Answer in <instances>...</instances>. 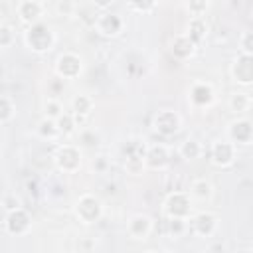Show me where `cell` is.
Wrapping results in <instances>:
<instances>
[{
    "mask_svg": "<svg viewBox=\"0 0 253 253\" xmlns=\"http://www.w3.org/2000/svg\"><path fill=\"white\" fill-rule=\"evenodd\" d=\"M24 43L34 53H45V51H49L53 47L55 34H53V30L47 24L38 22V24L26 28V32H24Z\"/></svg>",
    "mask_w": 253,
    "mask_h": 253,
    "instance_id": "1",
    "label": "cell"
},
{
    "mask_svg": "<svg viewBox=\"0 0 253 253\" xmlns=\"http://www.w3.org/2000/svg\"><path fill=\"white\" fill-rule=\"evenodd\" d=\"M14 14L18 16V20L26 26H34L38 22H42L43 14H45V2L42 0H20L14 6Z\"/></svg>",
    "mask_w": 253,
    "mask_h": 253,
    "instance_id": "3",
    "label": "cell"
},
{
    "mask_svg": "<svg viewBox=\"0 0 253 253\" xmlns=\"http://www.w3.org/2000/svg\"><path fill=\"white\" fill-rule=\"evenodd\" d=\"M81 67H83L81 57H79L77 53H73V51H65V53H61V55L55 59V73H57L59 77H63V79H73V77H77V75L81 73Z\"/></svg>",
    "mask_w": 253,
    "mask_h": 253,
    "instance_id": "7",
    "label": "cell"
},
{
    "mask_svg": "<svg viewBox=\"0 0 253 253\" xmlns=\"http://www.w3.org/2000/svg\"><path fill=\"white\" fill-rule=\"evenodd\" d=\"M2 206H4V213H12V211H16V210H20V208H22V202H20L16 196L8 194V196H4Z\"/></svg>",
    "mask_w": 253,
    "mask_h": 253,
    "instance_id": "30",
    "label": "cell"
},
{
    "mask_svg": "<svg viewBox=\"0 0 253 253\" xmlns=\"http://www.w3.org/2000/svg\"><path fill=\"white\" fill-rule=\"evenodd\" d=\"M16 40V34H14V28L10 24H0V47L2 49H8L12 45V42Z\"/></svg>",
    "mask_w": 253,
    "mask_h": 253,
    "instance_id": "26",
    "label": "cell"
},
{
    "mask_svg": "<svg viewBox=\"0 0 253 253\" xmlns=\"http://www.w3.org/2000/svg\"><path fill=\"white\" fill-rule=\"evenodd\" d=\"M235 160V144L231 140H215L211 146V162L215 166H229Z\"/></svg>",
    "mask_w": 253,
    "mask_h": 253,
    "instance_id": "11",
    "label": "cell"
},
{
    "mask_svg": "<svg viewBox=\"0 0 253 253\" xmlns=\"http://www.w3.org/2000/svg\"><path fill=\"white\" fill-rule=\"evenodd\" d=\"M231 77L239 85H251L253 83V55L239 53L231 63Z\"/></svg>",
    "mask_w": 253,
    "mask_h": 253,
    "instance_id": "10",
    "label": "cell"
},
{
    "mask_svg": "<svg viewBox=\"0 0 253 253\" xmlns=\"http://www.w3.org/2000/svg\"><path fill=\"white\" fill-rule=\"evenodd\" d=\"M55 164H57V168L61 172H67V174L75 172L81 166V152H79V148L73 146V144L59 146V150L55 154Z\"/></svg>",
    "mask_w": 253,
    "mask_h": 253,
    "instance_id": "6",
    "label": "cell"
},
{
    "mask_svg": "<svg viewBox=\"0 0 253 253\" xmlns=\"http://www.w3.org/2000/svg\"><path fill=\"white\" fill-rule=\"evenodd\" d=\"M208 30V26H206V22H204V18H192L190 20V24H188V36L192 38V42L194 43H198L202 38H204V32Z\"/></svg>",
    "mask_w": 253,
    "mask_h": 253,
    "instance_id": "21",
    "label": "cell"
},
{
    "mask_svg": "<svg viewBox=\"0 0 253 253\" xmlns=\"http://www.w3.org/2000/svg\"><path fill=\"white\" fill-rule=\"evenodd\" d=\"M251 253H253V251H251Z\"/></svg>",
    "mask_w": 253,
    "mask_h": 253,
    "instance_id": "35",
    "label": "cell"
},
{
    "mask_svg": "<svg viewBox=\"0 0 253 253\" xmlns=\"http://www.w3.org/2000/svg\"><path fill=\"white\" fill-rule=\"evenodd\" d=\"M4 229L10 235H24V233H28L32 229V217H30V213L24 208H20V210H16L12 213H6V217H4Z\"/></svg>",
    "mask_w": 253,
    "mask_h": 253,
    "instance_id": "9",
    "label": "cell"
},
{
    "mask_svg": "<svg viewBox=\"0 0 253 253\" xmlns=\"http://www.w3.org/2000/svg\"><path fill=\"white\" fill-rule=\"evenodd\" d=\"M196 87L200 89V93L192 91V93H194V95H192V101L198 103V105H208V103L211 101V87H210L208 83H196Z\"/></svg>",
    "mask_w": 253,
    "mask_h": 253,
    "instance_id": "24",
    "label": "cell"
},
{
    "mask_svg": "<svg viewBox=\"0 0 253 253\" xmlns=\"http://www.w3.org/2000/svg\"><path fill=\"white\" fill-rule=\"evenodd\" d=\"M38 130H40V134H42L43 138H49V140H53V138H57V136L61 134L59 128H57V123L51 121V119H43V121L40 123V126H38Z\"/></svg>",
    "mask_w": 253,
    "mask_h": 253,
    "instance_id": "23",
    "label": "cell"
},
{
    "mask_svg": "<svg viewBox=\"0 0 253 253\" xmlns=\"http://www.w3.org/2000/svg\"><path fill=\"white\" fill-rule=\"evenodd\" d=\"M144 162L150 164L152 168H162L166 162H168V148L164 144H158V146H152L146 156H144Z\"/></svg>",
    "mask_w": 253,
    "mask_h": 253,
    "instance_id": "16",
    "label": "cell"
},
{
    "mask_svg": "<svg viewBox=\"0 0 253 253\" xmlns=\"http://www.w3.org/2000/svg\"><path fill=\"white\" fill-rule=\"evenodd\" d=\"M93 28H95V32H97L99 36H103V38H115V36H119V34L123 32L125 20H123L119 14L107 10V12H99V16H97Z\"/></svg>",
    "mask_w": 253,
    "mask_h": 253,
    "instance_id": "5",
    "label": "cell"
},
{
    "mask_svg": "<svg viewBox=\"0 0 253 253\" xmlns=\"http://www.w3.org/2000/svg\"><path fill=\"white\" fill-rule=\"evenodd\" d=\"M178 152H180V156L186 158V160H196V158L202 154V144H200V140H196V138H186V140L180 144Z\"/></svg>",
    "mask_w": 253,
    "mask_h": 253,
    "instance_id": "19",
    "label": "cell"
},
{
    "mask_svg": "<svg viewBox=\"0 0 253 253\" xmlns=\"http://www.w3.org/2000/svg\"><path fill=\"white\" fill-rule=\"evenodd\" d=\"M126 231L132 239H146L152 231V219L146 213H136L128 219L126 223Z\"/></svg>",
    "mask_w": 253,
    "mask_h": 253,
    "instance_id": "12",
    "label": "cell"
},
{
    "mask_svg": "<svg viewBox=\"0 0 253 253\" xmlns=\"http://www.w3.org/2000/svg\"><path fill=\"white\" fill-rule=\"evenodd\" d=\"M239 49L245 55H253V30H243L239 36Z\"/></svg>",
    "mask_w": 253,
    "mask_h": 253,
    "instance_id": "27",
    "label": "cell"
},
{
    "mask_svg": "<svg viewBox=\"0 0 253 253\" xmlns=\"http://www.w3.org/2000/svg\"><path fill=\"white\" fill-rule=\"evenodd\" d=\"M126 8L138 10V12H150V10L156 8V4L154 2H130V4H126Z\"/></svg>",
    "mask_w": 253,
    "mask_h": 253,
    "instance_id": "32",
    "label": "cell"
},
{
    "mask_svg": "<svg viewBox=\"0 0 253 253\" xmlns=\"http://www.w3.org/2000/svg\"><path fill=\"white\" fill-rule=\"evenodd\" d=\"M227 105H229V109H231L233 113H243V111H247V109H249L251 99H249V95H247V93H233V95L229 97Z\"/></svg>",
    "mask_w": 253,
    "mask_h": 253,
    "instance_id": "22",
    "label": "cell"
},
{
    "mask_svg": "<svg viewBox=\"0 0 253 253\" xmlns=\"http://www.w3.org/2000/svg\"><path fill=\"white\" fill-rule=\"evenodd\" d=\"M14 117H16V105L12 103V99L8 95H2V99H0V123L8 125Z\"/></svg>",
    "mask_w": 253,
    "mask_h": 253,
    "instance_id": "20",
    "label": "cell"
},
{
    "mask_svg": "<svg viewBox=\"0 0 253 253\" xmlns=\"http://www.w3.org/2000/svg\"><path fill=\"white\" fill-rule=\"evenodd\" d=\"M217 227V219L215 215L208 213V211H202L198 215L192 217V229L196 235H202V237H210Z\"/></svg>",
    "mask_w": 253,
    "mask_h": 253,
    "instance_id": "14",
    "label": "cell"
},
{
    "mask_svg": "<svg viewBox=\"0 0 253 253\" xmlns=\"http://www.w3.org/2000/svg\"><path fill=\"white\" fill-rule=\"evenodd\" d=\"M61 115H63V107H61V103L55 101V99H47V101H45V119L57 121Z\"/></svg>",
    "mask_w": 253,
    "mask_h": 253,
    "instance_id": "28",
    "label": "cell"
},
{
    "mask_svg": "<svg viewBox=\"0 0 253 253\" xmlns=\"http://www.w3.org/2000/svg\"><path fill=\"white\" fill-rule=\"evenodd\" d=\"M211 194H213V188H211V184H210L208 180H204V178L194 180L192 186H190V198H194V200L206 202V200L211 198Z\"/></svg>",
    "mask_w": 253,
    "mask_h": 253,
    "instance_id": "17",
    "label": "cell"
},
{
    "mask_svg": "<svg viewBox=\"0 0 253 253\" xmlns=\"http://www.w3.org/2000/svg\"><path fill=\"white\" fill-rule=\"evenodd\" d=\"M71 111L75 117H85L93 111V99L87 95H75L71 99Z\"/></svg>",
    "mask_w": 253,
    "mask_h": 253,
    "instance_id": "18",
    "label": "cell"
},
{
    "mask_svg": "<svg viewBox=\"0 0 253 253\" xmlns=\"http://www.w3.org/2000/svg\"><path fill=\"white\" fill-rule=\"evenodd\" d=\"M190 210H192V200L190 194L184 192H172L164 202V211L168 219H188Z\"/></svg>",
    "mask_w": 253,
    "mask_h": 253,
    "instance_id": "4",
    "label": "cell"
},
{
    "mask_svg": "<svg viewBox=\"0 0 253 253\" xmlns=\"http://www.w3.org/2000/svg\"><path fill=\"white\" fill-rule=\"evenodd\" d=\"M168 223H170V231H172L174 235H180V233L188 227V219H170Z\"/></svg>",
    "mask_w": 253,
    "mask_h": 253,
    "instance_id": "33",
    "label": "cell"
},
{
    "mask_svg": "<svg viewBox=\"0 0 253 253\" xmlns=\"http://www.w3.org/2000/svg\"><path fill=\"white\" fill-rule=\"evenodd\" d=\"M75 215L79 217V221L81 223H95V221H99L101 219V215H103V206H101V202L95 198V196H91V194H83L77 202H75Z\"/></svg>",
    "mask_w": 253,
    "mask_h": 253,
    "instance_id": "2",
    "label": "cell"
},
{
    "mask_svg": "<svg viewBox=\"0 0 253 253\" xmlns=\"http://www.w3.org/2000/svg\"><path fill=\"white\" fill-rule=\"evenodd\" d=\"M75 115H69V113H63L55 123H57V128H59V132L61 134H71L73 130H75Z\"/></svg>",
    "mask_w": 253,
    "mask_h": 253,
    "instance_id": "25",
    "label": "cell"
},
{
    "mask_svg": "<svg viewBox=\"0 0 253 253\" xmlns=\"http://www.w3.org/2000/svg\"><path fill=\"white\" fill-rule=\"evenodd\" d=\"M184 8L190 12L192 18H202L206 14V10L210 8V2H188V4H184Z\"/></svg>",
    "mask_w": 253,
    "mask_h": 253,
    "instance_id": "29",
    "label": "cell"
},
{
    "mask_svg": "<svg viewBox=\"0 0 253 253\" xmlns=\"http://www.w3.org/2000/svg\"><path fill=\"white\" fill-rule=\"evenodd\" d=\"M148 253H168V251H164V249H152V251H148Z\"/></svg>",
    "mask_w": 253,
    "mask_h": 253,
    "instance_id": "34",
    "label": "cell"
},
{
    "mask_svg": "<svg viewBox=\"0 0 253 253\" xmlns=\"http://www.w3.org/2000/svg\"><path fill=\"white\" fill-rule=\"evenodd\" d=\"M79 6L75 4V2H55V10L59 12V14H63V16H71L75 10H77Z\"/></svg>",
    "mask_w": 253,
    "mask_h": 253,
    "instance_id": "31",
    "label": "cell"
},
{
    "mask_svg": "<svg viewBox=\"0 0 253 253\" xmlns=\"http://www.w3.org/2000/svg\"><path fill=\"white\" fill-rule=\"evenodd\" d=\"M229 140L233 144H249L253 138V125L247 119H237L229 126Z\"/></svg>",
    "mask_w": 253,
    "mask_h": 253,
    "instance_id": "13",
    "label": "cell"
},
{
    "mask_svg": "<svg viewBox=\"0 0 253 253\" xmlns=\"http://www.w3.org/2000/svg\"><path fill=\"white\" fill-rule=\"evenodd\" d=\"M196 49V43L192 42V38L188 34H178L172 42V53L178 59H188Z\"/></svg>",
    "mask_w": 253,
    "mask_h": 253,
    "instance_id": "15",
    "label": "cell"
},
{
    "mask_svg": "<svg viewBox=\"0 0 253 253\" xmlns=\"http://www.w3.org/2000/svg\"><path fill=\"white\" fill-rule=\"evenodd\" d=\"M180 123H182V121H180V115H178V113H174V111H170V109H162V111H158V113L154 115L152 128H154L156 132L164 134V136H170V134L178 132Z\"/></svg>",
    "mask_w": 253,
    "mask_h": 253,
    "instance_id": "8",
    "label": "cell"
}]
</instances>
